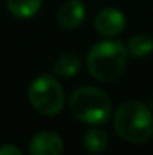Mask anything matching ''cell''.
<instances>
[{"label":"cell","mask_w":153,"mask_h":155,"mask_svg":"<svg viewBox=\"0 0 153 155\" xmlns=\"http://www.w3.org/2000/svg\"><path fill=\"white\" fill-rule=\"evenodd\" d=\"M117 136L135 145L146 143L153 137V114L146 104L125 101L114 113L113 120Z\"/></svg>","instance_id":"6da1fadb"},{"label":"cell","mask_w":153,"mask_h":155,"mask_svg":"<svg viewBox=\"0 0 153 155\" xmlns=\"http://www.w3.org/2000/svg\"><path fill=\"white\" fill-rule=\"evenodd\" d=\"M128 50L120 41H102L87 54V69L99 81L117 80L126 68Z\"/></svg>","instance_id":"7a4b0ae2"},{"label":"cell","mask_w":153,"mask_h":155,"mask_svg":"<svg viewBox=\"0 0 153 155\" xmlns=\"http://www.w3.org/2000/svg\"><path fill=\"white\" fill-rule=\"evenodd\" d=\"M69 108L78 120L90 125H99L107 122L111 116V100L101 89L84 86L72 94Z\"/></svg>","instance_id":"3957f363"},{"label":"cell","mask_w":153,"mask_h":155,"mask_svg":"<svg viewBox=\"0 0 153 155\" xmlns=\"http://www.w3.org/2000/svg\"><path fill=\"white\" fill-rule=\"evenodd\" d=\"M29 100L38 113L53 117L59 114L65 105L63 87L54 77L47 74L39 75L29 87Z\"/></svg>","instance_id":"277c9868"},{"label":"cell","mask_w":153,"mask_h":155,"mask_svg":"<svg viewBox=\"0 0 153 155\" xmlns=\"http://www.w3.org/2000/svg\"><path fill=\"white\" fill-rule=\"evenodd\" d=\"M95 29L104 36H116L126 27V17L116 8H105L95 17Z\"/></svg>","instance_id":"5b68a950"},{"label":"cell","mask_w":153,"mask_h":155,"mask_svg":"<svg viewBox=\"0 0 153 155\" xmlns=\"http://www.w3.org/2000/svg\"><path fill=\"white\" fill-rule=\"evenodd\" d=\"M29 151L30 155H62L63 140L53 131H42L32 139Z\"/></svg>","instance_id":"8992f818"},{"label":"cell","mask_w":153,"mask_h":155,"mask_svg":"<svg viewBox=\"0 0 153 155\" xmlns=\"http://www.w3.org/2000/svg\"><path fill=\"white\" fill-rule=\"evenodd\" d=\"M86 17V8L80 0H68L57 11V23L65 30L78 27Z\"/></svg>","instance_id":"52a82bcc"},{"label":"cell","mask_w":153,"mask_h":155,"mask_svg":"<svg viewBox=\"0 0 153 155\" xmlns=\"http://www.w3.org/2000/svg\"><path fill=\"white\" fill-rule=\"evenodd\" d=\"M128 54L135 59H144L153 53V38L150 35L140 33L132 36L126 44Z\"/></svg>","instance_id":"ba28073f"},{"label":"cell","mask_w":153,"mask_h":155,"mask_svg":"<svg viewBox=\"0 0 153 155\" xmlns=\"http://www.w3.org/2000/svg\"><path fill=\"white\" fill-rule=\"evenodd\" d=\"M42 0H6L8 11L17 18H30L41 9Z\"/></svg>","instance_id":"9c48e42d"},{"label":"cell","mask_w":153,"mask_h":155,"mask_svg":"<svg viewBox=\"0 0 153 155\" xmlns=\"http://www.w3.org/2000/svg\"><path fill=\"white\" fill-rule=\"evenodd\" d=\"M80 69H81V60L75 54L60 56L53 66V71L60 77H74L75 74H78Z\"/></svg>","instance_id":"30bf717a"},{"label":"cell","mask_w":153,"mask_h":155,"mask_svg":"<svg viewBox=\"0 0 153 155\" xmlns=\"http://www.w3.org/2000/svg\"><path fill=\"white\" fill-rule=\"evenodd\" d=\"M83 143L92 154H101L108 145V134L101 128H90L86 131Z\"/></svg>","instance_id":"8fae6325"},{"label":"cell","mask_w":153,"mask_h":155,"mask_svg":"<svg viewBox=\"0 0 153 155\" xmlns=\"http://www.w3.org/2000/svg\"><path fill=\"white\" fill-rule=\"evenodd\" d=\"M0 155H23V152L15 145H3L0 148Z\"/></svg>","instance_id":"7c38bea8"}]
</instances>
